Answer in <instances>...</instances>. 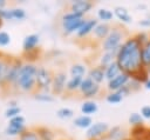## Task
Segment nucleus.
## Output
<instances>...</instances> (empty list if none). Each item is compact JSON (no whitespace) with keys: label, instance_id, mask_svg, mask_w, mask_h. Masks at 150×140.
Returning a JSON list of instances; mask_svg holds the SVG:
<instances>
[{"label":"nucleus","instance_id":"obj_38","mask_svg":"<svg viewBox=\"0 0 150 140\" xmlns=\"http://www.w3.org/2000/svg\"><path fill=\"white\" fill-rule=\"evenodd\" d=\"M81 18H84V16H82L81 14L75 13V12H73V11H68V12L63 13L61 20H62V21H73V20H77V19H81Z\"/></svg>","mask_w":150,"mask_h":140},{"label":"nucleus","instance_id":"obj_24","mask_svg":"<svg viewBox=\"0 0 150 140\" xmlns=\"http://www.w3.org/2000/svg\"><path fill=\"white\" fill-rule=\"evenodd\" d=\"M9 61H11V56L9 58H0V87L6 86V76H7Z\"/></svg>","mask_w":150,"mask_h":140},{"label":"nucleus","instance_id":"obj_2","mask_svg":"<svg viewBox=\"0 0 150 140\" xmlns=\"http://www.w3.org/2000/svg\"><path fill=\"white\" fill-rule=\"evenodd\" d=\"M36 71H38V65L35 62H29V61L23 62L18 78L16 88L20 89L21 92L34 94L36 92V81H35Z\"/></svg>","mask_w":150,"mask_h":140},{"label":"nucleus","instance_id":"obj_44","mask_svg":"<svg viewBox=\"0 0 150 140\" xmlns=\"http://www.w3.org/2000/svg\"><path fill=\"white\" fill-rule=\"evenodd\" d=\"M116 93H117L120 96H122V98L124 99V98H127V96H129V95L131 94V91H130L129 86H128V85H125V86H123L122 88H120Z\"/></svg>","mask_w":150,"mask_h":140},{"label":"nucleus","instance_id":"obj_23","mask_svg":"<svg viewBox=\"0 0 150 140\" xmlns=\"http://www.w3.org/2000/svg\"><path fill=\"white\" fill-rule=\"evenodd\" d=\"M122 71H121V67L120 65L117 64V61H114L112 64H110L108 67H105L104 69V75H105V80L107 81H110L111 79L116 78L118 74H121Z\"/></svg>","mask_w":150,"mask_h":140},{"label":"nucleus","instance_id":"obj_15","mask_svg":"<svg viewBox=\"0 0 150 140\" xmlns=\"http://www.w3.org/2000/svg\"><path fill=\"white\" fill-rule=\"evenodd\" d=\"M107 140H125L128 138L127 131L121 126H112L105 134Z\"/></svg>","mask_w":150,"mask_h":140},{"label":"nucleus","instance_id":"obj_52","mask_svg":"<svg viewBox=\"0 0 150 140\" xmlns=\"http://www.w3.org/2000/svg\"><path fill=\"white\" fill-rule=\"evenodd\" d=\"M146 71H148V73L150 74V66H149V67H146Z\"/></svg>","mask_w":150,"mask_h":140},{"label":"nucleus","instance_id":"obj_39","mask_svg":"<svg viewBox=\"0 0 150 140\" xmlns=\"http://www.w3.org/2000/svg\"><path fill=\"white\" fill-rule=\"evenodd\" d=\"M94 85V82L88 78V76H84L83 79H82V81H81V85H80V93L81 94H83V93H86L91 86Z\"/></svg>","mask_w":150,"mask_h":140},{"label":"nucleus","instance_id":"obj_34","mask_svg":"<svg viewBox=\"0 0 150 140\" xmlns=\"http://www.w3.org/2000/svg\"><path fill=\"white\" fill-rule=\"evenodd\" d=\"M19 140H40L35 128H27L22 134L19 135Z\"/></svg>","mask_w":150,"mask_h":140},{"label":"nucleus","instance_id":"obj_7","mask_svg":"<svg viewBox=\"0 0 150 140\" xmlns=\"http://www.w3.org/2000/svg\"><path fill=\"white\" fill-rule=\"evenodd\" d=\"M68 76L64 71H57L53 74L52 81V94L53 95H62L66 93V84Z\"/></svg>","mask_w":150,"mask_h":140},{"label":"nucleus","instance_id":"obj_30","mask_svg":"<svg viewBox=\"0 0 150 140\" xmlns=\"http://www.w3.org/2000/svg\"><path fill=\"white\" fill-rule=\"evenodd\" d=\"M101 91H102V87H101V85H97V84H94L86 93H83L82 94V96L84 98V99H87V100H91V99H94V98H96V96H98V94L101 93Z\"/></svg>","mask_w":150,"mask_h":140},{"label":"nucleus","instance_id":"obj_35","mask_svg":"<svg viewBox=\"0 0 150 140\" xmlns=\"http://www.w3.org/2000/svg\"><path fill=\"white\" fill-rule=\"evenodd\" d=\"M11 15H12V20H23L27 16L26 11L21 7L11 8Z\"/></svg>","mask_w":150,"mask_h":140},{"label":"nucleus","instance_id":"obj_33","mask_svg":"<svg viewBox=\"0 0 150 140\" xmlns=\"http://www.w3.org/2000/svg\"><path fill=\"white\" fill-rule=\"evenodd\" d=\"M56 116L59 119L62 120H67V119H71L74 116V111L69 107H61L56 111Z\"/></svg>","mask_w":150,"mask_h":140},{"label":"nucleus","instance_id":"obj_19","mask_svg":"<svg viewBox=\"0 0 150 140\" xmlns=\"http://www.w3.org/2000/svg\"><path fill=\"white\" fill-rule=\"evenodd\" d=\"M88 69L87 66L82 62H75L69 67V74L70 76H80V78H84L87 76Z\"/></svg>","mask_w":150,"mask_h":140},{"label":"nucleus","instance_id":"obj_20","mask_svg":"<svg viewBox=\"0 0 150 140\" xmlns=\"http://www.w3.org/2000/svg\"><path fill=\"white\" fill-rule=\"evenodd\" d=\"M26 129H27L26 125H16V124L8 122L7 127L5 128V134L8 135V136H19Z\"/></svg>","mask_w":150,"mask_h":140},{"label":"nucleus","instance_id":"obj_18","mask_svg":"<svg viewBox=\"0 0 150 140\" xmlns=\"http://www.w3.org/2000/svg\"><path fill=\"white\" fill-rule=\"evenodd\" d=\"M118 51V49H117ZM117 51H109V52H103L98 59V65L102 67H108L110 64H112L114 61H116V55H117Z\"/></svg>","mask_w":150,"mask_h":140},{"label":"nucleus","instance_id":"obj_43","mask_svg":"<svg viewBox=\"0 0 150 140\" xmlns=\"http://www.w3.org/2000/svg\"><path fill=\"white\" fill-rule=\"evenodd\" d=\"M139 114L143 116L144 120H150V105H144V106H142Z\"/></svg>","mask_w":150,"mask_h":140},{"label":"nucleus","instance_id":"obj_46","mask_svg":"<svg viewBox=\"0 0 150 140\" xmlns=\"http://www.w3.org/2000/svg\"><path fill=\"white\" fill-rule=\"evenodd\" d=\"M138 26H141V27H143V28H149V27H150V19L144 18V19L139 20V21H138Z\"/></svg>","mask_w":150,"mask_h":140},{"label":"nucleus","instance_id":"obj_49","mask_svg":"<svg viewBox=\"0 0 150 140\" xmlns=\"http://www.w3.org/2000/svg\"><path fill=\"white\" fill-rule=\"evenodd\" d=\"M6 6H7V1L6 0H0V9L6 8Z\"/></svg>","mask_w":150,"mask_h":140},{"label":"nucleus","instance_id":"obj_45","mask_svg":"<svg viewBox=\"0 0 150 140\" xmlns=\"http://www.w3.org/2000/svg\"><path fill=\"white\" fill-rule=\"evenodd\" d=\"M8 122H12V124H16V125H26V119L20 114V115H16L12 119H9Z\"/></svg>","mask_w":150,"mask_h":140},{"label":"nucleus","instance_id":"obj_27","mask_svg":"<svg viewBox=\"0 0 150 140\" xmlns=\"http://www.w3.org/2000/svg\"><path fill=\"white\" fill-rule=\"evenodd\" d=\"M114 12L108 9V8H100L97 11V19L101 21V22H105V24H109L110 21H112L114 19Z\"/></svg>","mask_w":150,"mask_h":140},{"label":"nucleus","instance_id":"obj_31","mask_svg":"<svg viewBox=\"0 0 150 140\" xmlns=\"http://www.w3.org/2000/svg\"><path fill=\"white\" fill-rule=\"evenodd\" d=\"M33 98L39 102H46V104L53 102L55 100V98H54V95L52 93H45V92H39V91H36L34 93Z\"/></svg>","mask_w":150,"mask_h":140},{"label":"nucleus","instance_id":"obj_10","mask_svg":"<svg viewBox=\"0 0 150 140\" xmlns=\"http://www.w3.org/2000/svg\"><path fill=\"white\" fill-rule=\"evenodd\" d=\"M94 7V4L89 0H75L70 4V11L81 14L84 16L88 12H90Z\"/></svg>","mask_w":150,"mask_h":140},{"label":"nucleus","instance_id":"obj_29","mask_svg":"<svg viewBox=\"0 0 150 140\" xmlns=\"http://www.w3.org/2000/svg\"><path fill=\"white\" fill-rule=\"evenodd\" d=\"M149 76H150V74L148 73L146 68L143 67L142 69H139V71H137L136 73H134L132 75H130V79H132V80H135V81H137V82L144 85V84L148 81Z\"/></svg>","mask_w":150,"mask_h":140},{"label":"nucleus","instance_id":"obj_54","mask_svg":"<svg viewBox=\"0 0 150 140\" xmlns=\"http://www.w3.org/2000/svg\"><path fill=\"white\" fill-rule=\"evenodd\" d=\"M148 140H150V139H148Z\"/></svg>","mask_w":150,"mask_h":140},{"label":"nucleus","instance_id":"obj_17","mask_svg":"<svg viewBox=\"0 0 150 140\" xmlns=\"http://www.w3.org/2000/svg\"><path fill=\"white\" fill-rule=\"evenodd\" d=\"M148 129H149V127H146L145 125L137 126V127H131L130 138L132 140H148L149 139Z\"/></svg>","mask_w":150,"mask_h":140},{"label":"nucleus","instance_id":"obj_8","mask_svg":"<svg viewBox=\"0 0 150 140\" xmlns=\"http://www.w3.org/2000/svg\"><path fill=\"white\" fill-rule=\"evenodd\" d=\"M129 81H130V75L124 73V72H122L116 78L111 79L110 81H107V89L109 92H117L120 88H122L123 86L128 85Z\"/></svg>","mask_w":150,"mask_h":140},{"label":"nucleus","instance_id":"obj_14","mask_svg":"<svg viewBox=\"0 0 150 140\" xmlns=\"http://www.w3.org/2000/svg\"><path fill=\"white\" fill-rule=\"evenodd\" d=\"M110 29H111V26L109 25V24H105V22H98L97 25H96V27H95V29L93 31V35L95 36V39L96 40H98V41H103L107 36H108V34L110 33Z\"/></svg>","mask_w":150,"mask_h":140},{"label":"nucleus","instance_id":"obj_48","mask_svg":"<svg viewBox=\"0 0 150 140\" xmlns=\"http://www.w3.org/2000/svg\"><path fill=\"white\" fill-rule=\"evenodd\" d=\"M13 106H19V102L16 100H11L8 101V107H13Z\"/></svg>","mask_w":150,"mask_h":140},{"label":"nucleus","instance_id":"obj_16","mask_svg":"<svg viewBox=\"0 0 150 140\" xmlns=\"http://www.w3.org/2000/svg\"><path fill=\"white\" fill-rule=\"evenodd\" d=\"M114 15L122 22V24H131L132 22V16L129 13V11L123 7V6H116L114 8Z\"/></svg>","mask_w":150,"mask_h":140},{"label":"nucleus","instance_id":"obj_25","mask_svg":"<svg viewBox=\"0 0 150 140\" xmlns=\"http://www.w3.org/2000/svg\"><path fill=\"white\" fill-rule=\"evenodd\" d=\"M83 78L80 76H69L66 84V93H75L80 89V85Z\"/></svg>","mask_w":150,"mask_h":140},{"label":"nucleus","instance_id":"obj_47","mask_svg":"<svg viewBox=\"0 0 150 140\" xmlns=\"http://www.w3.org/2000/svg\"><path fill=\"white\" fill-rule=\"evenodd\" d=\"M136 8H137V9H144V11H146V9H148V6H146L145 4H138V5L136 6Z\"/></svg>","mask_w":150,"mask_h":140},{"label":"nucleus","instance_id":"obj_3","mask_svg":"<svg viewBox=\"0 0 150 140\" xmlns=\"http://www.w3.org/2000/svg\"><path fill=\"white\" fill-rule=\"evenodd\" d=\"M125 39L127 34L124 32V28L121 26H112L108 36L101 42V48L103 52L117 51Z\"/></svg>","mask_w":150,"mask_h":140},{"label":"nucleus","instance_id":"obj_9","mask_svg":"<svg viewBox=\"0 0 150 140\" xmlns=\"http://www.w3.org/2000/svg\"><path fill=\"white\" fill-rule=\"evenodd\" d=\"M40 44V35L36 33H32L25 36L22 41V51L23 54H28L38 51V46Z\"/></svg>","mask_w":150,"mask_h":140},{"label":"nucleus","instance_id":"obj_41","mask_svg":"<svg viewBox=\"0 0 150 140\" xmlns=\"http://www.w3.org/2000/svg\"><path fill=\"white\" fill-rule=\"evenodd\" d=\"M9 44H11V35L5 31H0V47H5Z\"/></svg>","mask_w":150,"mask_h":140},{"label":"nucleus","instance_id":"obj_11","mask_svg":"<svg viewBox=\"0 0 150 140\" xmlns=\"http://www.w3.org/2000/svg\"><path fill=\"white\" fill-rule=\"evenodd\" d=\"M84 21H86V18H81V19L73 20V21H61L63 34H66V35L76 34V32L81 28V26L84 24Z\"/></svg>","mask_w":150,"mask_h":140},{"label":"nucleus","instance_id":"obj_53","mask_svg":"<svg viewBox=\"0 0 150 140\" xmlns=\"http://www.w3.org/2000/svg\"><path fill=\"white\" fill-rule=\"evenodd\" d=\"M60 140H66V139H60Z\"/></svg>","mask_w":150,"mask_h":140},{"label":"nucleus","instance_id":"obj_21","mask_svg":"<svg viewBox=\"0 0 150 140\" xmlns=\"http://www.w3.org/2000/svg\"><path fill=\"white\" fill-rule=\"evenodd\" d=\"M73 124H74L75 127L87 131V129L93 125V119H91V116H89V115H83V114H81V115H79V116H76V118L74 119Z\"/></svg>","mask_w":150,"mask_h":140},{"label":"nucleus","instance_id":"obj_4","mask_svg":"<svg viewBox=\"0 0 150 140\" xmlns=\"http://www.w3.org/2000/svg\"><path fill=\"white\" fill-rule=\"evenodd\" d=\"M53 72L45 66H38L36 71V91L52 93V81H53Z\"/></svg>","mask_w":150,"mask_h":140},{"label":"nucleus","instance_id":"obj_42","mask_svg":"<svg viewBox=\"0 0 150 140\" xmlns=\"http://www.w3.org/2000/svg\"><path fill=\"white\" fill-rule=\"evenodd\" d=\"M128 86H129L131 93H134V92H138L142 88L143 85L139 84V82H137V81H135V80H132V79H130V81L128 82Z\"/></svg>","mask_w":150,"mask_h":140},{"label":"nucleus","instance_id":"obj_51","mask_svg":"<svg viewBox=\"0 0 150 140\" xmlns=\"http://www.w3.org/2000/svg\"><path fill=\"white\" fill-rule=\"evenodd\" d=\"M2 25H4V20H2L1 18H0V28L2 27Z\"/></svg>","mask_w":150,"mask_h":140},{"label":"nucleus","instance_id":"obj_28","mask_svg":"<svg viewBox=\"0 0 150 140\" xmlns=\"http://www.w3.org/2000/svg\"><path fill=\"white\" fill-rule=\"evenodd\" d=\"M141 55H142V64L146 68L150 66V39L142 46L141 48Z\"/></svg>","mask_w":150,"mask_h":140},{"label":"nucleus","instance_id":"obj_37","mask_svg":"<svg viewBox=\"0 0 150 140\" xmlns=\"http://www.w3.org/2000/svg\"><path fill=\"white\" fill-rule=\"evenodd\" d=\"M21 114V107L20 106H13V107H7V109L5 111V116L9 120L16 115Z\"/></svg>","mask_w":150,"mask_h":140},{"label":"nucleus","instance_id":"obj_40","mask_svg":"<svg viewBox=\"0 0 150 140\" xmlns=\"http://www.w3.org/2000/svg\"><path fill=\"white\" fill-rule=\"evenodd\" d=\"M134 36L136 38V40L139 42L141 46H143V45L150 39V35H149L146 32H138V33H136Z\"/></svg>","mask_w":150,"mask_h":140},{"label":"nucleus","instance_id":"obj_13","mask_svg":"<svg viewBox=\"0 0 150 140\" xmlns=\"http://www.w3.org/2000/svg\"><path fill=\"white\" fill-rule=\"evenodd\" d=\"M104 67L97 65V66H94L91 67L88 73H87V76L94 82V84H97V85H101L104 80H105V75H104Z\"/></svg>","mask_w":150,"mask_h":140},{"label":"nucleus","instance_id":"obj_1","mask_svg":"<svg viewBox=\"0 0 150 140\" xmlns=\"http://www.w3.org/2000/svg\"><path fill=\"white\" fill-rule=\"evenodd\" d=\"M141 48L142 46L134 35L127 36V39L118 48L116 55V61L120 65L122 72L132 75L134 73L144 67L142 64Z\"/></svg>","mask_w":150,"mask_h":140},{"label":"nucleus","instance_id":"obj_26","mask_svg":"<svg viewBox=\"0 0 150 140\" xmlns=\"http://www.w3.org/2000/svg\"><path fill=\"white\" fill-rule=\"evenodd\" d=\"M35 131H36L40 140H55V138H56L55 133L46 126H39L35 128Z\"/></svg>","mask_w":150,"mask_h":140},{"label":"nucleus","instance_id":"obj_6","mask_svg":"<svg viewBox=\"0 0 150 140\" xmlns=\"http://www.w3.org/2000/svg\"><path fill=\"white\" fill-rule=\"evenodd\" d=\"M109 125L103 121L93 122V125L86 131V138L88 140H100L105 136L109 131Z\"/></svg>","mask_w":150,"mask_h":140},{"label":"nucleus","instance_id":"obj_5","mask_svg":"<svg viewBox=\"0 0 150 140\" xmlns=\"http://www.w3.org/2000/svg\"><path fill=\"white\" fill-rule=\"evenodd\" d=\"M23 65V61L19 58H11L8 71H7V76H6V86L8 87H16L18 78L21 71V67Z\"/></svg>","mask_w":150,"mask_h":140},{"label":"nucleus","instance_id":"obj_32","mask_svg":"<svg viewBox=\"0 0 150 140\" xmlns=\"http://www.w3.org/2000/svg\"><path fill=\"white\" fill-rule=\"evenodd\" d=\"M128 122H129V125H130L131 127H137V126L144 125V119H143V116H142L139 113L132 112V113L129 115V118H128Z\"/></svg>","mask_w":150,"mask_h":140},{"label":"nucleus","instance_id":"obj_50","mask_svg":"<svg viewBox=\"0 0 150 140\" xmlns=\"http://www.w3.org/2000/svg\"><path fill=\"white\" fill-rule=\"evenodd\" d=\"M143 86H144V88H145V89L150 91V78L148 79V81H146V82H145V84H144Z\"/></svg>","mask_w":150,"mask_h":140},{"label":"nucleus","instance_id":"obj_12","mask_svg":"<svg viewBox=\"0 0 150 140\" xmlns=\"http://www.w3.org/2000/svg\"><path fill=\"white\" fill-rule=\"evenodd\" d=\"M98 24V20L97 19H94V18H90V19H86L84 24L81 26V28L76 32V36L79 39H83L86 36H88L89 34L93 33V31L95 29L96 25Z\"/></svg>","mask_w":150,"mask_h":140},{"label":"nucleus","instance_id":"obj_36","mask_svg":"<svg viewBox=\"0 0 150 140\" xmlns=\"http://www.w3.org/2000/svg\"><path fill=\"white\" fill-rule=\"evenodd\" d=\"M105 100L108 104H111V105H116V104H120L122 102L123 98L120 96L116 92H109L107 95H105Z\"/></svg>","mask_w":150,"mask_h":140},{"label":"nucleus","instance_id":"obj_22","mask_svg":"<svg viewBox=\"0 0 150 140\" xmlns=\"http://www.w3.org/2000/svg\"><path fill=\"white\" fill-rule=\"evenodd\" d=\"M80 109H81V113H82L83 115H89V116H91L93 114H95V113L97 112L98 106H97V104H96L94 100H86V101L82 102Z\"/></svg>","mask_w":150,"mask_h":140}]
</instances>
